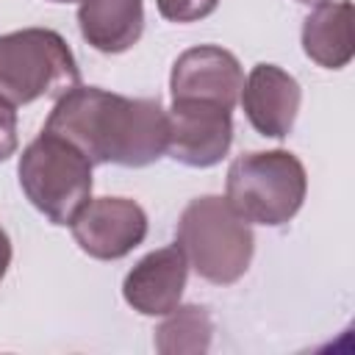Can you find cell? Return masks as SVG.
<instances>
[{
	"label": "cell",
	"mask_w": 355,
	"mask_h": 355,
	"mask_svg": "<svg viewBox=\"0 0 355 355\" xmlns=\"http://www.w3.org/2000/svg\"><path fill=\"white\" fill-rule=\"evenodd\" d=\"M175 239L189 266L216 286H230L244 277L255 252L250 222H244L219 194L194 197L178 219Z\"/></svg>",
	"instance_id": "7a4b0ae2"
},
{
	"label": "cell",
	"mask_w": 355,
	"mask_h": 355,
	"mask_svg": "<svg viewBox=\"0 0 355 355\" xmlns=\"http://www.w3.org/2000/svg\"><path fill=\"white\" fill-rule=\"evenodd\" d=\"M241 108L250 125L269 139H283L297 122L302 89L294 75L277 64H255L241 86Z\"/></svg>",
	"instance_id": "9c48e42d"
},
{
	"label": "cell",
	"mask_w": 355,
	"mask_h": 355,
	"mask_svg": "<svg viewBox=\"0 0 355 355\" xmlns=\"http://www.w3.org/2000/svg\"><path fill=\"white\" fill-rule=\"evenodd\" d=\"M50 3H80V0H50Z\"/></svg>",
	"instance_id": "ac0fdd59"
},
{
	"label": "cell",
	"mask_w": 355,
	"mask_h": 355,
	"mask_svg": "<svg viewBox=\"0 0 355 355\" xmlns=\"http://www.w3.org/2000/svg\"><path fill=\"white\" fill-rule=\"evenodd\" d=\"M80 86L67 39L50 28H22L0 36V97L14 108L42 97H64Z\"/></svg>",
	"instance_id": "277c9868"
},
{
	"label": "cell",
	"mask_w": 355,
	"mask_h": 355,
	"mask_svg": "<svg viewBox=\"0 0 355 355\" xmlns=\"http://www.w3.org/2000/svg\"><path fill=\"white\" fill-rule=\"evenodd\" d=\"M78 247L97 261H119L147 236V214L128 197L89 200L69 222Z\"/></svg>",
	"instance_id": "52a82bcc"
},
{
	"label": "cell",
	"mask_w": 355,
	"mask_h": 355,
	"mask_svg": "<svg viewBox=\"0 0 355 355\" xmlns=\"http://www.w3.org/2000/svg\"><path fill=\"white\" fill-rule=\"evenodd\" d=\"M166 153L191 169L216 166L233 144L230 108L205 100H172L166 111Z\"/></svg>",
	"instance_id": "8992f818"
},
{
	"label": "cell",
	"mask_w": 355,
	"mask_h": 355,
	"mask_svg": "<svg viewBox=\"0 0 355 355\" xmlns=\"http://www.w3.org/2000/svg\"><path fill=\"white\" fill-rule=\"evenodd\" d=\"M78 147L92 166H150L166 153L169 125L158 97H125L97 86H75L55 100L44 128Z\"/></svg>",
	"instance_id": "6da1fadb"
},
{
	"label": "cell",
	"mask_w": 355,
	"mask_h": 355,
	"mask_svg": "<svg viewBox=\"0 0 355 355\" xmlns=\"http://www.w3.org/2000/svg\"><path fill=\"white\" fill-rule=\"evenodd\" d=\"M300 3H308V6H319V3H327V0H300Z\"/></svg>",
	"instance_id": "e0dca14e"
},
{
	"label": "cell",
	"mask_w": 355,
	"mask_h": 355,
	"mask_svg": "<svg viewBox=\"0 0 355 355\" xmlns=\"http://www.w3.org/2000/svg\"><path fill=\"white\" fill-rule=\"evenodd\" d=\"M19 147L17 136V111L8 100L0 97V161H8Z\"/></svg>",
	"instance_id": "9a60e30c"
},
{
	"label": "cell",
	"mask_w": 355,
	"mask_h": 355,
	"mask_svg": "<svg viewBox=\"0 0 355 355\" xmlns=\"http://www.w3.org/2000/svg\"><path fill=\"white\" fill-rule=\"evenodd\" d=\"M8 266H11V239H8V233L0 227V280L6 277Z\"/></svg>",
	"instance_id": "2e32d148"
},
{
	"label": "cell",
	"mask_w": 355,
	"mask_h": 355,
	"mask_svg": "<svg viewBox=\"0 0 355 355\" xmlns=\"http://www.w3.org/2000/svg\"><path fill=\"white\" fill-rule=\"evenodd\" d=\"M244 86L239 58L216 44L189 47L178 55L169 75L172 100H205L233 111Z\"/></svg>",
	"instance_id": "ba28073f"
},
{
	"label": "cell",
	"mask_w": 355,
	"mask_h": 355,
	"mask_svg": "<svg viewBox=\"0 0 355 355\" xmlns=\"http://www.w3.org/2000/svg\"><path fill=\"white\" fill-rule=\"evenodd\" d=\"M305 194V166L288 150L244 153L227 166L225 200L244 222L280 227L297 216Z\"/></svg>",
	"instance_id": "3957f363"
},
{
	"label": "cell",
	"mask_w": 355,
	"mask_h": 355,
	"mask_svg": "<svg viewBox=\"0 0 355 355\" xmlns=\"http://www.w3.org/2000/svg\"><path fill=\"white\" fill-rule=\"evenodd\" d=\"M302 50L324 69L347 67L355 55L352 3H319L302 22Z\"/></svg>",
	"instance_id": "7c38bea8"
},
{
	"label": "cell",
	"mask_w": 355,
	"mask_h": 355,
	"mask_svg": "<svg viewBox=\"0 0 355 355\" xmlns=\"http://www.w3.org/2000/svg\"><path fill=\"white\" fill-rule=\"evenodd\" d=\"M158 14L169 22H197L216 11L219 0H155Z\"/></svg>",
	"instance_id": "5bb4252c"
},
{
	"label": "cell",
	"mask_w": 355,
	"mask_h": 355,
	"mask_svg": "<svg viewBox=\"0 0 355 355\" xmlns=\"http://www.w3.org/2000/svg\"><path fill=\"white\" fill-rule=\"evenodd\" d=\"M214 319L202 305H178L155 330V349L161 355H200L211 347Z\"/></svg>",
	"instance_id": "4fadbf2b"
},
{
	"label": "cell",
	"mask_w": 355,
	"mask_h": 355,
	"mask_svg": "<svg viewBox=\"0 0 355 355\" xmlns=\"http://www.w3.org/2000/svg\"><path fill=\"white\" fill-rule=\"evenodd\" d=\"M17 175L28 202L53 225H69L92 200V161L47 130L22 150Z\"/></svg>",
	"instance_id": "5b68a950"
},
{
	"label": "cell",
	"mask_w": 355,
	"mask_h": 355,
	"mask_svg": "<svg viewBox=\"0 0 355 355\" xmlns=\"http://www.w3.org/2000/svg\"><path fill=\"white\" fill-rule=\"evenodd\" d=\"M80 36L105 55L130 50L144 31L141 0H80L78 8Z\"/></svg>",
	"instance_id": "8fae6325"
},
{
	"label": "cell",
	"mask_w": 355,
	"mask_h": 355,
	"mask_svg": "<svg viewBox=\"0 0 355 355\" xmlns=\"http://www.w3.org/2000/svg\"><path fill=\"white\" fill-rule=\"evenodd\" d=\"M189 261L178 244L147 252L122 283L125 302L141 316H166L180 305Z\"/></svg>",
	"instance_id": "30bf717a"
}]
</instances>
